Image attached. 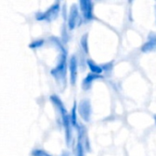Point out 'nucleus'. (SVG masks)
Masks as SVG:
<instances>
[{
  "label": "nucleus",
  "instance_id": "15",
  "mask_svg": "<svg viewBox=\"0 0 156 156\" xmlns=\"http://www.w3.org/2000/svg\"><path fill=\"white\" fill-rule=\"evenodd\" d=\"M61 156H71V154H70V152H68V151H63V152L62 153Z\"/></svg>",
  "mask_w": 156,
  "mask_h": 156
},
{
  "label": "nucleus",
  "instance_id": "17",
  "mask_svg": "<svg viewBox=\"0 0 156 156\" xmlns=\"http://www.w3.org/2000/svg\"><path fill=\"white\" fill-rule=\"evenodd\" d=\"M154 122H155V124H156V115H154Z\"/></svg>",
  "mask_w": 156,
  "mask_h": 156
},
{
  "label": "nucleus",
  "instance_id": "11",
  "mask_svg": "<svg viewBox=\"0 0 156 156\" xmlns=\"http://www.w3.org/2000/svg\"><path fill=\"white\" fill-rule=\"evenodd\" d=\"M45 42H46L45 39L40 38V39H37V40L32 41V42L29 45V48H32V49H37V48H41V47L45 44Z\"/></svg>",
  "mask_w": 156,
  "mask_h": 156
},
{
  "label": "nucleus",
  "instance_id": "9",
  "mask_svg": "<svg viewBox=\"0 0 156 156\" xmlns=\"http://www.w3.org/2000/svg\"><path fill=\"white\" fill-rule=\"evenodd\" d=\"M86 63V66L88 67V69H90L91 73H94V74H97V75H101L103 73V69L101 68V65H98L93 59L87 58Z\"/></svg>",
  "mask_w": 156,
  "mask_h": 156
},
{
  "label": "nucleus",
  "instance_id": "8",
  "mask_svg": "<svg viewBox=\"0 0 156 156\" xmlns=\"http://www.w3.org/2000/svg\"><path fill=\"white\" fill-rule=\"evenodd\" d=\"M102 78H103L102 75H97V74H94V73H91V72L88 73V74L86 76V78L83 80V81H82V89H83L85 91L89 90L92 88L94 82H95L96 80H97L102 79Z\"/></svg>",
  "mask_w": 156,
  "mask_h": 156
},
{
  "label": "nucleus",
  "instance_id": "2",
  "mask_svg": "<svg viewBox=\"0 0 156 156\" xmlns=\"http://www.w3.org/2000/svg\"><path fill=\"white\" fill-rule=\"evenodd\" d=\"M61 10H62L61 2L56 1L51 6H49V8H47L45 11L38 12L35 15V18L38 21L51 23V22L54 21L59 16V15L61 13Z\"/></svg>",
  "mask_w": 156,
  "mask_h": 156
},
{
  "label": "nucleus",
  "instance_id": "12",
  "mask_svg": "<svg viewBox=\"0 0 156 156\" xmlns=\"http://www.w3.org/2000/svg\"><path fill=\"white\" fill-rule=\"evenodd\" d=\"M31 156H52L49 152L43 150V149H40V148H36L33 149L30 153Z\"/></svg>",
  "mask_w": 156,
  "mask_h": 156
},
{
  "label": "nucleus",
  "instance_id": "5",
  "mask_svg": "<svg viewBox=\"0 0 156 156\" xmlns=\"http://www.w3.org/2000/svg\"><path fill=\"white\" fill-rule=\"evenodd\" d=\"M92 105L91 101L88 99L81 100L80 103L77 104V113L80 116V118L85 122H89L91 121L92 117Z\"/></svg>",
  "mask_w": 156,
  "mask_h": 156
},
{
  "label": "nucleus",
  "instance_id": "3",
  "mask_svg": "<svg viewBox=\"0 0 156 156\" xmlns=\"http://www.w3.org/2000/svg\"><path fill=\"white\" fill-rule=\"evenodd\" d=\"M78 8L83 22L89 23L95 19L94 3L91 0H80L78 3Z\"/></svg>",
  "mask_w": 156,
  "mask_h": 156
},
{
  "label": "nucleus",
  "instance_id": "14",
  "mask_svg": "<svg viewBox=\"0 0 156 156\" xmlns=\"http://www.w3.org/2000/svg\"><path fill=\"white\" fill-rule=\"evenodd\" d=\"M101 68H102L103 71H105V72H111L113 69V61L101 65Z\"/></svg>",
  "mask_w": 156,
  "mask_h": 156
},
{
  "label": "nucleus",
  "instance_id": "10",
  "mask_svg": "<svg viewBox=\"0 0 156 156\" xmlns=\"http://www.w3.org/2000/svg\"><path fill=\"white\" fill-rule=\"evenodd\" d=\"M69 115H70V121H71V124L73 126V128H74L75 130L79 127V122H78V119H77V103L76 101L74 102V105L72 107V110H71V112H69Z\"/></svg>",
  "mask_w": 156,
  "mask_h": 156
},
{
  "label": "nucleus",
  "instance_id": "1",
  "mask_svg": "<svg viewBox=\"0 0 156 156\" xmlns=\"http://www.w3.org/2000/svg\"><path fill=\"white\" fill-rule=\"evenodd\" d=\"M68 54L67 51L60 52V55L57 59L56 65L51 69V75L60 87L66 86L67 79V69H68Z\"/></svg>",
  "mask_w": 156,
  "mask_h": 156
},
{
  "label": "nucleus",
  "instance_id": "16",
  "mask_svg": "<svg viewBox=\"0 0 156 156\" xmlns=\"http://www.w3.org/2000/svg\"><path fill=\"white\" fill-rule=\"evenodd\" d=\"M155 8H154V10H155V19H156V4H155V6H154Z\"/></svg>",
  "mask_w": 156,
  "mask_h": 156
},
{
  "label": "nucleus",
  "instance_id": "7",
  "mask_svg": "<svg viewBox=\"0 0 156 156\" xmlns=\"http://www.w3.org/2000/svg\"><path fill=\"white\" fill-rule=\"evenodd\" d=\"M142 51L144 53H149L156 51V32H150L148 35L147 41L142 46Z\"/></svg>",
  "mask_w": 156,
  "mask_h": 156
},
{
  "label": "nucleus",
  "instance_id": "6",
  "mask_svg": "<svg viewBox=\"0 0 156 156\" xmlns=\"http://www.w3.org/2000/svg\"><path fill=\"white\" fill-rule=\"evenodd\" d=\"M78 68H79V61L78 58L75 54H73L69 60H68V69L70 75V83L73 87L75 86L77 78H78Z\"/></svg>",
  "mask_w": 156,
  "mask_h": 156
},
{
  "label": "nucleus",
  "instance_id": "13",
  "mask_svg": "<svg viewBox=\"0 0 156 156\" xmlns=\"http://www.w3.org/2000/svg\"><path fill=\"white\" fill-rule=\"evenodd\" d=\"M87 36H88L87 34H85V35L81 37V41H80V43H81V48H82V49L84 50V52H85L86 54L88 53V37H87Z\"/></svg>",
  "mask_w": 156,
  "mask_h": 156
},
{
  "label": "nucleus",
  "instance_id": "4",
  "mask_svg": "<svg viewBox=\"0 0 156 156\" xmlns=\"http://www.w3.org/2000/svg\"><path fill=\"white\" fill-rule=\"evenodd\" d=\"M83 20L79 12L78 5L73 4L70 7L69 14H68V19H67V27L70 30L75 29L77 27H79L82 24Z\"/></svg>",
  "mask_w": 156,
  "mask_h": 156
}]
</instances>
